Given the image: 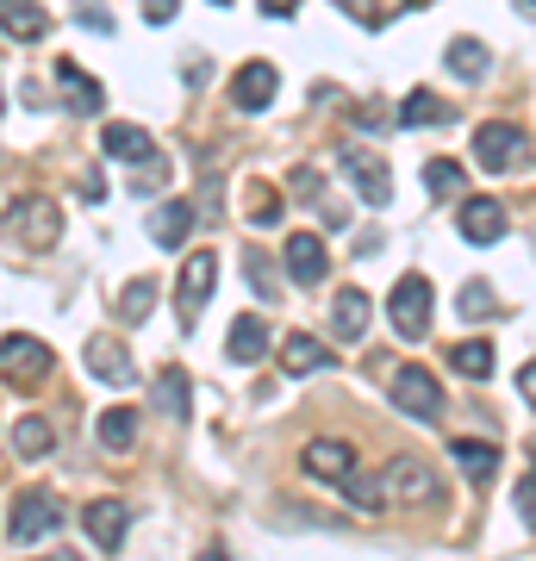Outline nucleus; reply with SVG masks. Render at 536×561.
<instances>
[{
    "mask_svg": "<svg viewBox=\"0 0 536 561\" xmlns=\"http://www.w3.org/2000/svg\"><path fill=\"white\" fill-rule=\"evenodd\" d=\"M456 231L468 243H499L505 238V206L499 201H468L461 206V219H456Z\"/></svg>",
    "mask_w": 536,
    "mask_h": 561,
    "instance_id": "obj_16",
    "label": "nucleus"
},
{
    "mask_svg": "<svg viewBox=\"0 0 536 561\" xmlns=\"http://www.w3.org/2000/svg\"><path fill=\"white\" fill-rule=\"evenodd\" d=\"M62 561H69V556H62Z\"/></svg>",
    "mask_w": 536,
    "mask_h": 561,
    "instance_id": "obj_47",
    "label": "nucleus"
},
{
    "mask_svg": "<svg viewBox=\"0 0 536 561\" xmlns=\"http://www.w3.org/2000/svg\"><path fill=\"white\" fill-rule=\"evenodd\" d=\"M81 356H88V368H94L106 387H132L138 381V362H132V350H125L119 337H88Z\"/></svg>",
    "mask_w": 536,
    "mask_h": 561,
    "instance_id": "obj_10",
    "label": "nucleus"
},
{
    "mask_svg": "<svg viewBox=\"0 0 536 561\" xmlns=\"http://www.w3.org/2000/svg\"><path fill=\"white\" fill-rule=\"evenodd\" d=\"M517 150H524V125H512V119H487L475 131V162L480 169H512L517 162Z\"/></svg>",
    "mask_w": 536,
    "mask_h": 561,
    "instance_id": "obj_7",
    "label": "nucleus"
},
{
    "mask_svg": "<svg viewBox=\"0 0 536 561\" xmlns=\"http://www.w3.org/2000/svg\"><path fill=\"white\" fill-rule=\"evenodd\" d=\"M81 524H88V537H94L100 549H119L125 542V505L119 500H94L81 512Z\"/></svg>",
    "mask_w": 536,
    "mask_h": 561,
    "instance_id": "obj_17",
    "label": "nucleus"
},
{
    "mask_svg": "<svg viewBox=\"0 0 536 561\" xmlns=\"http://www.w3.org/2000/svg\"><path fill=\"white\" fill-rule=\"evenodd\" d=\"M62 530V500L50 493V486H32V493H20L13 500V518H7V537L13 542H44Z\"/></svg>",
    "mask_w": 536,
    "mask_h": 561,
    "instance_id": "obj_1",
    "label": "nucleus"
},
{
    "mask_svg": "<svg viewBox=\"0 0 536 561\" xmlns=\"http://www.w3.org/2000/svg\"><path fill=\"white\" fill-rule=\"evenodd\" d=\"M275 88H281V69L275 62H243L238 76H231V106H243V113H262V106L275 101Z\"/></svg>",
    "mask_w": 536,
    "mask_h": 561,
    "instance_id": "obj_9",
    "label": "nucleus"
},
{
    "mask_svg": "<svg viewBox=\"0 0 536 561\" xmlns=\"http://www.w3.org/2000/svg\"><path fill=\"white\" fill-rule=\"evenodd\" d=\"M250 280H256V294H275V275H269V262L250 256Z\"/></svg>",
    "mask_w": 536,
    "mask_h": 561,
    "instance_id": "obj_39",
    "label": "nucleus"
},
{
    "mask_svg": "<svg viewBox=\"0 0 536 561\" xmlns=\"http://www.w3.org/2000/svg\"><path fill=\"white\" fill-rule=\"evenodd\" d=\"M338 7H343V13H350L356 25H387L394 13H406L412 0H338Z\"/></svg>",
    "mask_w": 536,
    "mask_h": 561,
    "instance_id": "obj_31",
    "label": "nucleus"
},
{
    "mask_svg": "<svg viewBox=\"0 0 536 561\" xmlns=\"http://www.w3.org/2000/svg\"><path fill=\"white\" fill-rule=\"evenodd\" d=\"M449 368H456V375H468V381H487V375H493V343H487V337L456 343V350H449Z\"/></svg>",
    "mask_w": 536,
    "mask_h": 561,
    "instance_id": "obj_28",
    "label": "nucleus"
},
{
    "mask_svg": "<svg viewBox=\"0 0 536 561\" xmlns=\"http://www.w3.org/2000/svg\"><path fill=\"white\" fill-rule=\"evenodd\" d=\"M517 13H536V0H517Z\"/></svg>",
    "mask_w": 536,
    "mask_h": 561,
    "instance_id": "obj_44",
    "label": "nucleus"
},
{
    "mask_svg": "<svg viewBox=\"0 0 536 561\" xmlns=\"http://www.w3.org/2000/svg\"><path fill=\"white\" fill-rule=\"evenodd\" d=\"M299 461H306V474H318V481H343V474L356 468V449L343 437H312Z\"/></svg>",
    "mask_w": 536,
    "mask_h": 561,
    "instance_id": "obj_11",
    "label": "nucleus"
},
{
    "mask_svg": "<svg viewBox=\"0 0 536 561\" xmlns=\"http://www.w3.org/2000/svg\"><path fill=\"white\" fill-rule=\"evenodd\" d=\"M57 88H62V106H69V113H100V106H106L100 81L81 76V62H69V57L57 62Z\"/></svg>",
    "mask_w": 536,
    "mask_h": 561,
    "instance_id": "obj_14",
    "label": "nucleus"
},
{
    "mask_svg": "<svg viewBox=\"0 0 536 561\" xmlns=\"http://www.w3.org/2000/svg\"><path fill=\"white\" fill-rule=\"evenodd\" d=\"M461 187H468L461 162H449V157L424 162V194H431V201H461Z\"/></svg>",
    "mask_w": 536,
    "mask_h": 561,
    "instance_id": "obj_27",
    "label": "nucleus"
},
{
    "mask_svg": "<svg viewBox=\"0 0 536 561\" xmlns=\"http://www.w3.org/2000/svg\"><path fill=\"white\" fill-rule=\"evenodd\" d=\"M449 456H456L461 474L480 481V486L493 481V468H499V449H493V443H475V437H456V443H449Z\"/></svg>",
    "mask_w": 536,
    "mask_h": 561,
    "instance_id": "obj_25",
    "label": "nucleus"
},
{
    "mask_svg": "<svg viewBox=\"0 0 536 561\" xmlns=\"http://www.w3.org/2000/svg\"><path fill=\"white\" fill-rule=\"evenodd\" d=\"M194 206L187 201H162L157 213H150V243H162V250H181V243L194 238Z\"/></svg>",
    "mask_w": 536,
    "mask_h": 561,
    "instance_id": "obj_13",
    "label": "nucleus"
},
{
    "mask_svg": "<svg viewBox=\"0 0 536 561\" xmlns=\"http://www.w3.org/2000/svg\"><path fill=\"white\" fill-rule=\"evenodd\" d=\"M150 300H157V287H150V280H132V287L119 294V312H125L132 324H138L144 312H150Z\"/></svg>",
    "mask_w": 536,
    "mask_h": 561,
    "instance_id": "obj_33",
    "label": "nucleus"
},
{
    "mask_svg": "<svg viewBox=\"0 0 536 561\" xmlns=\"http://www.w3.org/2000/svg\"><path fill=\"white\" fill-rule=\"evenodd\" d=\"M443 62H449V76H461V81H480L487 69H493V50L480 38H456L449 50H443Z\"/></svg>",
    "mask_w": 536,
    "mask_h": 561,
    "instance_id": "obj_24",
    "label": "nucleus"
},
{
    "mask_svg": "<svg viewBox=\"0 0 536 561\" xmlns=\"http://www.w3.org/2000/svg\"><path fill=\"white\" fill-rule=\"evenodd\" d=\"M144 20H150V25H169V20H175V0H144Z\"/></svg>",
    "mask_w": 536,
    "mask_h": 561,
    "instance_id": "obj_38",
    "label": "nucleus"
},
{
    "mask_svg": "<svg viewBox=\"0 0 536 561\" xmlns=\"http://www.w3.org/2000/svg\"><path fill=\"white\" fill-rule=\"evenodd\" d=\"M225 356H231V362H243V368H250V362H262V356H269V324H262V319H231Z\"/></svg>",
    "mask_w": 536,
    "mask_h": 561,
    "instance_id": "obj_19",
    "label": "nucleus"
},
{
    "mask_svg": "<svg viewBox=\"0 0 536 561\" xmlns=\"http://www.w3.org/2000/svg\"><path fill=\"white\" fill-rule=\"evenodd\" d=\"M50 443H57V437H50V424H44V419H20V424H13V449H20L25 461L50 456Z\"/></svg>",
    "mask_w": 536,
    "mask_h": 561,
    "instance_id": "obj_32",
    "label": "nucleus"
},
{
    "mask_svg": "<svg viewBox=\"0 0 536 561\" xmlns=\"http://www.w3.org/2000/svg\"><path fill=\"white\" fill-rule=\"evenodd\" d=\"M399 125H449V101L431 94V88H412L406 106H399Z\"/></svg>",
    "mask_w": 536,
    "mask_h": 561,
    "instance_id": "obj_26",
    "label": "nucleus"
},
{
    "mask_svg": "<svg viewBox=\"0 0 536 561\" xmlns=\"http://www.w3.org/2000/svg\"><path fill=\"white\" fill-rule=\"evenodd\" d=\"M281 362H287V375H318V368H331V350L318 337H306V331H294L281 343Z\"/></svg>",
    "mask_w": 536,
    "mask_h": 561,
    "instance_id": "obj_23",
    "label": "nucleus"
},
{
    "mask_svg": "<svg viewBox=\"0 0 536 561\" xmlns=\"http://www.w3.org/2000/svg\"><path fill=\"white\" fill-rule=\"evenodd\" d=\"M0 32H7V38L38 44L44 32H50V13H44L38 0H0Z\"/></svg>",
    "mask_w": 536,
    "mask_h": 561,
    "instance_id": "obj_15",
    "label": "nucleus"
},
{
    "mask_svg": "<svg viewBox=\"0 0 536 561\" xmlns=\"http://www.w3.org/2000/svg\"><path fill=\"white\" fill-rule=\"evenodd\" d=\"M531 449H536V443H531Z\"/></svg>",
    "mask_w": 536,
    "mask_h": 561,
    "instance_id": "obj_46",
    "label": "nucleus"
},
{
    "mask_svg": "<svg viewBox=\"0 0 536 561\" xmlns=\"http://www.w3.org/2000/svg\"><path fill=\"white\" fill-rule=\"evenodd\" d=\"M338 162H343V175H350V181L362 187V201H368V206H387V201H394V181H387V162H380L375 150H356V144H350V150H343Z\"/></svg>",
    "mask_w": 536,
    "mask_h": 561,
    "instance_id": "obj_8",
    "label": "nucleus"
},
{
    "mask_svg": "<svg viewBox=\"0 0 536 561\" xmlns=\"http://www.w3.org/2000/svg\"><path fill=\"white\" fill-rule=\"evenodd\" d=\"M213 280H219V256H213V250H194V256L181 262V280H175V312H181V324H194V312L213 300Z\"/></svg>",
    "mask_w": 536,
    "mask_h": 561,
    "instance_id": "obj_6",
    "label": "nucleus"
},
{
    "mask_svg": "<svg viewBox=\"0 0 536 561\" xmlns=\"http://www.w3.org/2000/svg\"><path fill=\"white\" fill-rule=\"evenodd\" d=\"M461 312H468V319L493 312V287H487V280H468V287H461Z\"/></svg>",
    "mask_w": 536,
    "mask_h": 561,
    "instance_id": "obj_34",
    "label": "nucleus"
},
{
    "mask_svg": "<svg viewBox=\"0 0 536 561\" xmlns=\"http://www.w3.org/2000/svg\"><path fill=\"white\" fill-rule=\"evenodd\" d=\"M517 512H524V524L536 530V468L524 474V481H517Z\"/></svg>",
    "mask_w": 536,
    "mask_h": 561,
    "instance_id": "obj_37",
    "label": "nucleus"
},
{
    "mask_svg": "<svg viewBox=\"0 0 536 561\" xmlns=\"http://www.w3.org/2000/svg\"><path fill=\"white\" fill-rule=\"evenodd\" d=\"M100 443H106V449H132V443H138V412H132V405H106V412H100Z\"/></svg>",
    "mask_w": 536,
    "mask_h": 561,
    "instance_id": "obj_29",
    "label": "nucleus"
},
{
    "mask_svg": "<svg viewBox=\"0 0 536 561\" xmlns=\"http://www.w3.org/2000/svg\"><path fill=\"white\" fill-rule=\"evenodd\" d=\"M331 331H338L343 343H356L362 331H368V294L362 287H343L338 306H331Z\"/></svg>",
    "mask_w": 536,
    "mask_h": 561,
    "instance_id": "obj_20",
    "label": "nucleus"
},
{
    "mask_svg": "<svg viewBox=\"0 0 536 561\" xmlns=\"http://www.w3.org/2000/svg\"><path fill=\"white\" fill-rule=\"evenodd\" d=\"M7 238L25 243V250H50V243L62 238L57 206L44 201V194H32V201H13V206H7Z\"/></svg>",
    "mask_w": 536,
    "mask_h": 561,
    "instance_id": "obj_3",
    "label": "nucleus"
},
{
    "mask_svg": "<svg viewBox=\"0 0 536 561\" xmlns=\"http://www.w3.org/2000/svg\"><path fill=\"white\" fill-rule=\"evenodd\" d=\"M81 25H88V32H100V38H106V32H113V20H106V13H100V7H88V13H81Z\"/></svg>",
    "mask_w": 536,
    "mask_h": 561,
    "instance_id": "obj_40",
    "label": "nucleus"
},
{
    "mask_svg": "<svg viewBox=\"0 0 536 561\" xmlns=\"http://www.w3.org/2000/svg\"><path fill=\"white\" fill-rule=\"evenodd\" d=\"M213 7H231V0H213Z\"/></svg>",
    "mask_w": 536,
    "mask_h": 561,
    "instance_id": "obj_45",
    "label": "nucleus"
},
{
    "mask_svg": "<svg viewBox=\"0 0 536 561\" xmlns=\"http://www.w3.org/2000/svg\"><path fill=\"white\" fill-rule=\"evenodd\" d=\"M100 144H106V157H119V162L157 157V144H150V131H144V125H106V131H100Z\"/></svg>",
    "mask_w": 536,
    "mask_h": 561,
    "instance_id": "obj_21",
    "label": "nucleus"
},
{
    "mask_svg": "<svg viewBox=\"0 0 536 561\" xmlns=\"http://www.w3.org/2000/svg\"><path fill=\"white\" fill-rule=\"evenodd\" d=\"M324 268H331V262H324V238H318V231H294V238H287V275H294L299 287H318Z\"/></svg>",
    "mask_w": 536,
    "mask_h": 561,
    "instance_id": "obj_12",
    "label": "nucleus"
},
{
    "mask_svg": "<svg viewBox=\"0 0 536 561\" xmlns=\"http://www.w3.org/2000/svg\"><path fill=\"white\" fill-rule=\"evenodd\" d=\"M50 343H38V337H7L0 343V381L7 387H44L50 381Z\"/></svg>",
    "mask_w": 536,
    "mask_h": 561,
    "instance_id": "obj_4",
    "label": "nucleus"
},
{
    "mask_svg": "<svg viewBox=\"0 0 536 561\" xmlns=\"http://www.w3.org/2000/svg\"><path fill=\"white\" fill-rule=\"evenodd\" d=\"M343 493H350V500L362 505V512H380V500H387V486H380V474H368V468H350V474H343Z\"/></svg>",
    "mask_w": 536,
    "mask_h": 561,
    "instance_id": "obj_30",
    "label": "nucleus"
},
{
    "mask_svg": "<svg viewBox=\"0 0 536 561\" xmlns=\"http://www.w3.org/2000/svg\"><path fill=\"white\" fill-rule=\"evenodd\" d=\"M294 7H299V0H262V20H287Z\"/></svg>",
    "mask_w": 536,
    "mask_h": 561,
    "instance_id": "obj_41",
    "label": "nucleus"
},
{
    "mask_svg": "<svg viewBox=\"0 0 536 561\" xmlns=\"http://www.w3.org/2000/svg\"><path fill=\"white\" fill-rule=\"evenodd\" d=\"M387 486H394L399 500H412V505L437 500V481H431V468H424V461H412V456H399V461H394V474H387Z\"/></svg>",
    "mask_w": 536,
    "mask_h": 561,
    "instance_id": "obj_18",
    "label": "nucleus"
},
{
    "mask_svg": "<svg viewBox=\"0 0 536 561\" xmlns=\"http://www.w3.org/2000/svg\"><path fill=\"white\" fill-rule=\"evenodd\" d=\"M162 181H169V169H162V157H144L138 181H132V194H157Z\"/></svg>",
    "mask_w": 536,
    "mask_h": 561,
    "instance_id": "obj_35",
    "label": "nucleus"
},
{
    "mask_svg": "<svg viewBox=\"0 0 536 561\" xmlns=\"http://www.w3.org/2000/svg\"><path fill=\"white\" fill-rule=\"evenodd\" d=\"M394 405L406 412V419H418V424H431L443 412V387L431 381V368H394Z\"/></svg>",
    "mask_w": 536,
    "mask_h": 561,
    "instance_id": "obj_5",
    "label": "nucleus"
},
{
    "mask_svg": "<svg viewBox=\"0 0 536 561\" xmlns=\"http://www.w3.org/2000/svg\"><path fill=\"white\" fill-rule=\"evenodd\" d=\"M517 393L536 405V362H524V375H517Z\"/></svg>",
    "mask_w": 536,
    "mask_h": 561,
    "instance_id": "obj_42",
    "label": "nucleus"
},
{
    "mask_svg": "<svg viewBox=\"0 0 536 561\" xmlns=\"http://www.w3.org/2000/svg\"><path fill=\"white\" fill-rule=\"evenodd\" d=\"M199 561H225V549H206V556H199Z\"/></svg>",
    "mask_w": 536,
    "mask_h": 561,
    "instance_id": "obj_43",
    "label": "nucleus"
},
{
    "mask_svg": "<svg viewBox=\"0 0 536 561\" xmlns=\"http://www.w3.org/2000/svg\"><path fill=\"white\" fill-rule=\"evenodd\" d=\"M250 225H281V206H275V194H269V187H256V194H250Z\"/></svg>",
    "mask_w": 536,
    "mask_h": 561,
    "instance_id": "obj_36",
    "label": "nucleus"
},
{
    "mask_svg": "<svg viewBox=\"0 0 536 561\" xmlns=\"http://www.w3.org/2000/svg\"><path fill=\"white\" fill-rule=\"evenodd\" d=\"M187 400H194L187 375H181V368H162L157 387H150V405H157L162 419H187Z\"/></svg>",
    "mask_w": 536,
    "mask_h": 561,
    "instance_id": "obj_22",
    "label": "nucleus"
},
{
    "mask_svg": "<svg viewBox=\"0 0 536 561\" xmlns=\"http://www.w3.org/2000/svg\"><path fill=\"white\" fill-rule=\"evenodd\" d=\"M431 306H437L431 280H424V275H399L394 300H387V319H394V331H399L406 343H418L424 331H431Z\"/></svg>",
    "mask_w": 536,
    "mask_h": 561,
    "instance_id": "obj_2",
    "label": "nucleus"
}]
</instances>
